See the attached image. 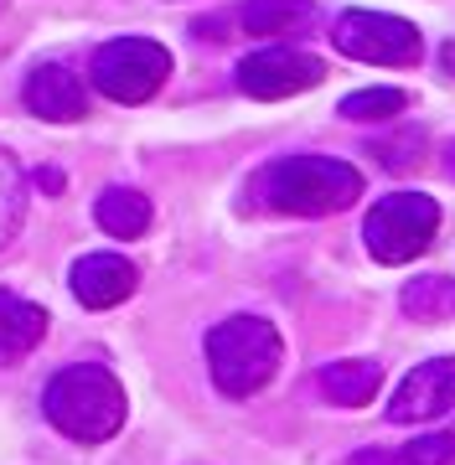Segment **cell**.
<instances>
[{
  "label": "cell",
  "instance_id": "1",
  "mask_svg": "<svg viewBox=\"0 0 455 465\" xmlns=\"http://www.w3.org/2000/svg\"><path fill=\"white\" fill-rule=\"evenodd\" d=\"M249 197L270 213L331 217L362 197V176L347 161H331V155H285V161H274L253 176Z\"/></svg>",
  "mask_w": 455,
  "mask_h": 465
},
{
  "label": "cell",
  "instance_id": "2",
  "mask_svg": "<svg viewBox=\"0 0 455 465\" xmlns=\"http://www.w3.org/2000/svg\"><path fill=\"white\" fill-rule=\"evenodd\" d=\"M42 414H47L52 430H63L78 445H104L124 424V388L99 362L63 367L42 393Z\"/></svg>",
  "mask_w": 455,
  "mask_h": 465
},
{
  "label": "cell",
  "instance_id": "3",
  "mask_svg": "<svg viewBox=\"0 0 455 465\" xmlns=\"http://www.w3.org/2000/svg\"><path fill=\"white\" fill-rule=\"evenodd\" d=\"M280 331L264 316H228L207 331V367L228 399H253L280 372Z\"/></svg>",
  "mask_w": 455,
  "mask_h": 465
},
{
  "label": "cell",
  "instance_id": "4",
  "mask_svg": "<svg viewBox=\"0 0 455 465\" xmlns=\"http://www.w3.org/2000/svg\"><path fill=\"white\" fill-rule=\"evenodd\" d=\"M440 228V207L435 197L424 192H399V197H383L362 223V238H368V253L378 264H409L430 249V238Z\"/></svg>",
  "mask_w": 455,
  "mask_h": 465
},
{
  "label": "cell",
  "instance_id": "5",
  "mask_svg": "<svg viewBox=\"0 0 455 465\" xmlns=\"http://www.w3.org/2000/svg\"><path fill=\"white\" fill-rule=\"evenodd\" d=\"M166 73L171 52L151 36H119V42L94 52V88L114 104H145L166 84Z\"/></svg>",
  "mask_w": 455,
  "mask_h": 465
},
{
  "label": "cell",
  "instance_id": "6",
  "mask_svg": "<svg viewBox=\"0 0 455 465\" xmlns=\"http://www.w3.org/2000/svg\"><path fill=\"white\" fill-rule=\"evenodd\" d=\"M331 42L352 63H378V67L420 63V32L399 16H383V11H347V16H337Z\"/></svg>",
  "mask_w": 455,
  "mask_h": 465
},
{
  "label": "cell",
  "instance_id": "7",
  "mask_svg": "<svg viewBox=\"0 0 455 465\" xmlns=\"http://www.w3.org/2000/svg\"><path fill=\"white\" fill-rule=\"evenodd\" d=\"M326 78V67L311 57V52L295 47H259L238 63V88L249 99H290V94H305Z\"/></svg>",
  "mask_w": 455,
  "mask_h": 465
},
{
  "label": "cell",
  "instance_id": "8",
  "mask_svg": "<svg viewBox=\"0 0 455 465\" xmlns=\"http://www.w3.org/2000/svg\"><path fill=\"white\" fill-rule=\"evenodd\" d=\"M455 409V357H435V362H420L399 388H393V403H388V419L399 424H424V419Z\"/></svg>",
  "mask_w": 455,
  "mask_h": 465
},
{
  "label": "cell",
  "instance_id": "9",
  "mask_svg": "<svg viewBox=\"0 0 455 465\" xmlns=\"http://www.w3.org/2000/svg\"><path fill=\"white\" fill-rule=\"evenodd\" d=\"M68 284H73V295L84 300L88 311H109V305H119V300L135 295L140 274H135V264L119 259V253H84V259L73 264Z\"/></svg>",
  "mask_w": 455,
  "mask_h": 465
},
{
  "label": "cell",
  "instance_id": "10",
  "mask_svg": "<svg viewBox=\"0 0 455 465\" xmlns=\"http://www.w3.org/2000/svg\"><path fill=\"white\" fill-rule=\"evenodd\" d=\"M26 104H32V114L52 119V124H63V119H84V84H78V73L63 63H42L26 78Z\"/></svg>",
  "mask_w": 455,
  "mask_h": 465
},
{
  "label": "cell",
  "instance_id": "11",
  "mask_svg": "<svg viewBox=\"0 0 455 465\" xmlns=\"http://www.w3.org/2000/svg\"><path fill=\"white\" fill-rule=\"evenodd\" d=\"M42 336H47V311L36 300H21L11 290H0V367L21 362Z\"/></svg>",
  "mask_w": 455,
  "mask_h": 465
},
{
  "label": "cell",
  "instance_id": "12",
  "mask_svg": "<svg viewBox=\"0 0 455 465\" xmlns=\"http://www.w3.org/2000/svg\"><path fill=\"white\" fill-rule=\"evenodd\" d=\"M321 393L341 409H357V403H372V393L383 388V367L368 362V357H347V362H326L321 367Z\"/></svg>",
  "mask_w": 455,
  "mask_h": 465
},
{
  "label": "cell",
  "instance_id": "13",
  "mask_svg": "<svg viewBox=\"0 0 455 465\" xmlns=\"http://www.w3.org/2000/svg\"><path fill=\"white\" fill-rule=\"evenodd\" d=\"M316 21L311 0H243L238 26L249 36H301Z\"/></svg>",
  "mask_w": 455,
  "mask_h": 465
},
{
  "label": "cell",
  "instance_id": "14",
  "mask_svg": "<svg viewBox=\"0 0 455 465\" xmlns=\"http://www.w3.org/2000/svg\"><path fill=\"white\" fill-rule=\"evenodd\" d=\"M94 217H99L104 232L114 238H140L151 228V197L135 192V186H109L99 202H94Z\"/></svg>",
  "mask_w": 455,
  "mask_h": 465
},
{
  "label": "cell",
  "instance_id": "15",
  "mask_svg": "<svg viewBox=\"0 0 455 465\" xmlns=\"http://www.w3.org/2000/svg\"><path fill=\"white\" fill-rule=\"evenodd\" d=\"M352 465H455V434H424V440H409L388 455H362Z\"/></svg>",
  "mask_w": 455,
  "mask_h": 465
},
{
  "label": "cell",
  "instance_id": "16",
  "mask_svg": "<svg viewBox=\"0 0 455 465\" xmlns=\"http://www.w3.org/2000/svg\"><path fill=\"white\" fill-rule=\"evenodd\" d=\"M404 316H414V321H450L455 316V280H445V274L414 280L404 290Z\"/></svg>",
  "mask_w": 455,
  "mask_h": 465
},
{
  "label": "cell",
  "instance_id": "17",
  "mask_svg": "<svg viewBox=\"0 0 455 465\" xmlns=\"http://www.w3.org/2000/svg\"><path fill=\"white\" fill-rule=\"evenodd\" d=\"M409 109L404 88H357L341 99V119H393Z\"/></svg>",
  "mask_w": 455,
  "mask_h": 465
},
{
  "label": "cell",
  "instance_id": "18",
  "mask_svg": "<svg viewBox=\"0 0 455 465\" xmlns=\"http://www.w3.org/2000/svg\"><path fill=\"white\" fill-rule=\"evenodd\" d=\"M16 217H21V176H16V166L0 155V243L11 238Z\"/></svg>",
  "mask_w": 455,
  "mask_h": 465
}]
</instances>
